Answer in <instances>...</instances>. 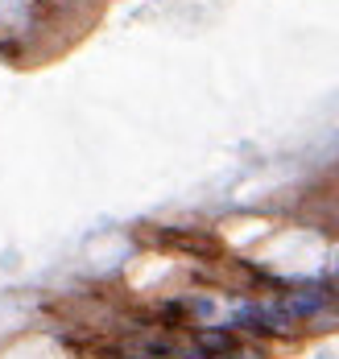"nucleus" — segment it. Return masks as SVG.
I'll return each mask as SVG.
<instances>
[{"label": "nucleus", "mask_w": 339, "mask_h": 359, "mask_svg": "<svg viewBox=\"0 0 339 359\" xmlns=\"http://www.w3.org/2000/svg\"><path fill=\"white\" fill-rule=\"evenodd\" d=\"M240 343H244V339H240L236 330H227V326H194V330H190V347L203 359H220V355H227L232 347H240Z\"/></svg>", "instance_id": "3"}, {"label": "nucleus", "mask_w": 339, "mask_h": 359, "mask_svg": "<svg viewBox=\"0 0 339 359\" xmlns=\"http://www.w3.org/2000/svg\"><path fill=\"white\" fill-rule=\"evenodd\" d=\"M227 330H236L240 339H257V343H273V339H298L302 326L290 318V310L281 306V297H244L236 302V310L227 314Z\"/></svg>", "instance_id": "1"}, {"label": "nucleus", "mask_w": 339, "mask_h": 359, "mask_svg": "<svg viewBox=\"0 0 339 359\" xmlns=\"http://www.w3.org/2000/svg\"><path fill=\"white\" fill-rule=\"evenodd\" d=\"M161 248H174V252H187V256H199V260H215L224 244L211 236V231H199V227H161L153 236Z\"/></svg>", "instance_id": "2"}]
</instances>
